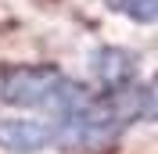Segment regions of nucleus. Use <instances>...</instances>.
Here are the masks:
<instances>
[{"label": "nucleus", "instance_id": "1", "mask_svg": "<svg viewBox=\"0 0 158 154\" xmlns=\"http://www.w3.org/2000/svg\"><path fill=\"white\" fill-rule=\"evenodd\" d=\"M0 100L22 111H40L47 118H65L90 100V90L58 65H4Z\"/></svg>", "mask_w": 158, "mask_h": 154}, {"label": "nucleus", "instance_id": "4", "mask_svg": "<svg viewBox=\"0 0 158 154\" xmlns=\"http://www.w3.org/2000/svg\"><path fill=\"white\" fill-rule=\"evenodd\" d=\"M115 14L137 22V25H155L158 22V0H104Z\"/></svg>", "mask_w": 158, "mask_h": 154}, {"label": "nucleus", "instance_id": "3", "mask_svg": "<svg viewBox=\"0 0 158 154\" xmlns=\"http://www.w3.org/2000/svg\"><path fill=\"white\" fill-rule=\"evenodd\" d=\"M90 68L97 75L101 90L111 93V90H126L137 83V58L122 47H101L94 58H90Z\"/></svg>", "mask_w": 158, "mask_h": 154}, {"label": "nucleus", "instance_id": "5", "mask_svg": "<svg viewBox=\"0 0 158 154\" xmlns=\"http://www.w3.org/2000/svg\"><path fill=\"white\" fill-rule=\"evenodd\" d=\"M133 93H137V118L140 122H158V75L148 79V83H137Z\"/></svg>", "mask_w": 158, "mask_h": 154}, {"label": "nucleus", "instance_id": "2", "mask_svg": "<svg viewBox=\"0 0 158 154\" xmlns=\"http://www.w3.org/2000/svg\"><path fill=\"white\" fill-rule=\"evenodd\" d=\"M58 147V118H4L0 151L4 154H40Z\"/></svg>", "mask_w": 158, "mask_h": 154}]
</instances>
